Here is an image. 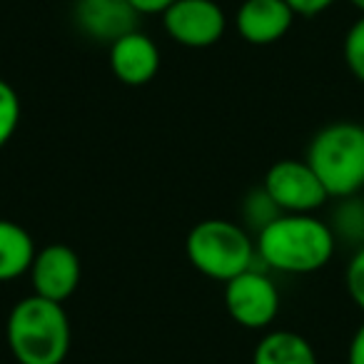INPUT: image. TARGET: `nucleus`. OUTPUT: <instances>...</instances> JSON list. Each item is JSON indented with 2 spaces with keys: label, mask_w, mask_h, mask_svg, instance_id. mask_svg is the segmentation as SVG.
<instances>
[{
  "label": "nucleus",
  "mask_w": 364,
  "mask_h": 364,
  "mask_svg": "<svg viewBox=\"0 0 364 364\" xmlns=\"http://www.w3.org/2000/svg\"><path fill=\"white\" fill-rule=\"evenodd\" d=\"M28 274H31L33 294L63 304L75 294L77 284H80V255L65 242H50L36 252Z\"/></svg>",
  "instance_id": "nucleus-8"
},
{
  "label": "nucleus",
  "mask_w": 364,
  "mask_h": 364,
  "mask_svg": "<svg viewBox=\"0 0 364 364\" xmlns=\"http://www.w3.org/2000/svg\"><path fill=\"white\" fill-rule=\"evenodd\" d=\"M70 337L65 307L38 294L18 299L6 319V342L18 364H63Z\"/></svg>",
  "instance_id": "nucleus-2"
},
{
  "label": "nucleus",
  "mask_w": 364,
  "mask_h": 364,
  "mask_svg": "<svg viewBox=\"0 0 364 364\" xmlns=\"http://www.w3.org/2000/svg\"><path fill=\"white\" fill-rule=\"evenodd\" d=\"M342 55L347 63V70L364 85V16L349 26L342 43Z\"/></svg>",
  "instance_id": "nucleus-17"
},
{
  "label": "nucleus",
  "mask_w": 364,
  "mask_h": 364,
  "mask_svg": "<svg viewBox=\"0 0 364 364\" xmlns=\"http://www.w3.org/2000/svg\"><path fill=\"white\" fill-rule=\"evenodd\" d=\"M344 287L354 304L364 312V245L352 252L344 269Z\"/></svg>",
  "instance_id": "nucleus-18"
},
{
  "label": "nucleus",
  "mask_w": 364,
  "mask_h": 364,
  "mask_svg": "<svg viewBox=\"0 0 364 364\" xmlns=\"http://www.w3.org/2000/svg\"><path fill=\"white\" fill-rule=\"evenodd\" d=\"M304 160L312 165L332 200L362 195L364 190V125L337 120L319 127Z\"/></svg>",
  "instance_id": "nucleus-3"
},
{
  "label": "nucleus",
  "mask_w": 364,
  "mask_h": 364,
  "mask_svg": "<svg viewBox=\"0 0 364 364\" xmlns=\"http://www.w3.org/2000/svg\"><path fill=\"white\" fill-rule=\"evenodd\" d=\"M347 364H364V322L352 334L347 347Z\"/></svg>",
  "instance_id": "nucleus-20"
},
{
  "label": "nucleus",
  "mask_w": 364,
  "mask_h": 364,
  "mask_svg": "<svg viewBox=\"0 0 364 364\" xmlns=\"http://www.w3.org/2000/svg\"><path fill=\"white\" fill-rule=\"evenodd\" d=\"M329 228H332L337 242H349L354 250L364 245V198L352 195V198L337 200L332 215H329Z\"/></svg>",
  "instance_id": "nucleus-14"
},
{
  "label": "nucleus",
  "mask_w": 364,
  "mask_h": 364,
  "mask_svg": "<svg viewBox=\"0 0 364 364\" xmlns=\"http://www.w3.org/2000/svg\"><path fill=\"white\" fill-rule=\"evenodd\" d=\"M185 252L200 274L223 284L259 262L257 245L250 230L225 218L195 225L185 240Z\"/></svg>",
  "instance_id": "nucleus-4"
},
{
  "label": "nucleus",
  "mask_w": 364,
  "mask_h": 364,
  "mask_svg": "<svg viewBox=\"0 0 364 364\" xmlns=\"http://www.w3.org/2000/svg\"><path fill=\"white\" fill-rule=\"evenodd\" d=\"M257 259L264 269L282 274H312L332 262L337 237L317 215H279L255 235Z\"/></svg>",
  "instance_id": "nucleus-1"
},
{
  "label": "nucleus",
  "mask_w": 364,
  "mask_h": 364,
  "mask_svg": "<svg viewBox=\"0 0 364 364\" xmlns=\"http://www.w3.org/2000/svg\"><path fill=\"white\" fill-rule=\"evenodd\" d=\"M262 188L284 215H314L329 203V193L307 160L282 157L264 172Z\"/></svg>",
  "instance_id": "nucleus-5"
},
{
  "label": "nucleus",
  "mask_w": 364,
  "mask_h": 364,
  "mask_svg": "<svg viewBox=\"0 0 364 364\" xmlns=\"http://www.w3.org/2000/svg\"><path fill=\"white\" fill-rule=\"evenodd\" d=\"M107 60H110L112 75L130 87L147 85L160 70V48L147 33L140 28L127 36L117 38L107 48Z\"/></svg>",
  "instance_id": "nucleus-10"
},
{
  "label": "nucleus",
  "mask_w": 364,
  "mask_h": 364,
  "mask_svg": "<svg viewBox=\"0 0 364 364\" xmlns=\"http://www.w3.org/2000/svg\"><path fill=\"white\" fill-rule=\"evenodd\" d=\"M165 33L182 48H213L228 31V16L218 0H175L162 13Z\"/></svg>",
  "instance_id": "nucleus-7"
},
{
  "label": "nucleus",
  "mask_w": 364,
  "mask_h": 364,
  "mask_svg": "<svg viewBox=\"0 0 364 364\" xmlns=\"http://www.w3.org/2000/svg\"><path fill=\"white\" fill-rule=\"evenodd\" d=\"M294 18L297 13L284 0H245L237 8L235 26L250 46H272L292 31Z\"/></svg>",
  "instance_id": "nucleus-11"
},
{
  "label": "nucleus",
  "mask_w": 364,
  "mask_h": 364,
  "mask_svg": "<svg viewBox=\"0 0 364 364\" xmlns=\"http://www.w3.org/2000/svg\"><path fill=\"white\" fill-rule=\"evenodd\" d=\"M175 0H130V6L135 8L140 16H162Z\"/></svg>",
  "instance_id": "nucleus-21"
},
{
  "label": "nucleus",
  "mask_w": 364,
  "mask_h": 364,
  "mask_svg": "<svg viewBox=\"0 0 364 364\" xmlns=\"http://www.w3.org/2000/svg\"><path fill=\"white\" fill-rule=\"evenodd\" d=\"M21 95L8 80L0 77V147L13 140L21 125Z\"/></svg>",
  "instance_id": "nucleus-16"
},
{
  "label": "nucleus",
  "mask_w": 364,
  "mask_h": 364,
  "mask_svg": "<svg viewBox=\"0 0 364 364\" xmlns=\"http://www.w3.org/2000/svg\"><path fill=\"white\" fill-rule=\"evenodd\" d=\"M240 215H242V228L250 230V232L259 235L269 223L284 215L282 210L274 205V200L269 198L267 190L259 185V188H252L247 195L242 198V208H240Z\"/></svg>",
  "instance_id": "nucleus-15"
},
{
  "label": "nucleus",
  "mask_w": 364,
  "mask_h": 364,
  "mask_svg": "<svg viewBox=\"0 0 364 364\" xmlns=\"http://www.w3.org/2000/svg\"><path fill=\"white\" fill-rule=\"evenodd\" d=\"M225 307L245 329H267L279 314V289L262 264L225 282Z\"/></svg>",
  "instance_id": "nucleus-6"
},
{
  "label": "nucleus",
  "mask_w": 364,
  "mask_h": 364,
  "mask_svg": "<svg viewBox=\"0 0 364 364\" xmlns=\"http://www.w3.org/2000/svg\"><path fill=\"white\" fill-rule=\"evenodd\" d=\"M354 11H359V16H364V0H347Z\"/></svg>",
  "instance_id": "nucleus-22"
},
{
  "label": "nucleus",
  "mask_w": 364,
  "mask_h": 364,
  "mask_svg": "<svg viewBox=\"0 0 364 364\" xmlns=\"http://www.w3.org/2000/svg\"><path fill=\"white\" fill-rule=\"evenodd\" d=\"M284 3H287L297 16L312 18V16H319V13L329 11L337 0H284Z\"/></svg>",
  "instance_id": "nucleus-19"
},
{
  "label": "nucleus",
  "mask_w": 364,
  "mask_h": 364,
  "mask_svg": "<svg viewBox=\"0 0 364 364\" xmlns=\"http://www.w3.org/2000/svg\"><path fill=\"white\" fill-rule=\"evenodd\" d=\"M36 252V242L23 225L0 218V282H11L31 272Z\"/></svg>",
  "instance_id": "nucleus-13"
},
{
  "label": "nucleus",
  "mask_w": 364,
  "mask_h": 364,
  "mask_svg": "<svg viewBox=\"0 0 364 364\" xmlns=\"http://www.w3.org/2000/svg\"><path fill=\"white\" fill-rule=\"evenodd\" d=\"M73 21L77 31L95 43H107L137 31L140 13L130 6V0H75Z\"/></svg>",
  "instance_id": "nucleus-9"
},
{
  "label": "nucleus",
  "mask_w": 364,
  "mask_h": 364,
  "mask_svg": "<svg viewBox=\"0 0 364 364\" xmlns=\"http://www.w3.org/2000/svg\"><path fill=\"white\" fill-rule=\"evenodd\" d=\"M252 364H319L312 342L292 329H272L257 342Z\"/></svg>",
  "instance_id": "nucleus-12"
}]
</instances>
